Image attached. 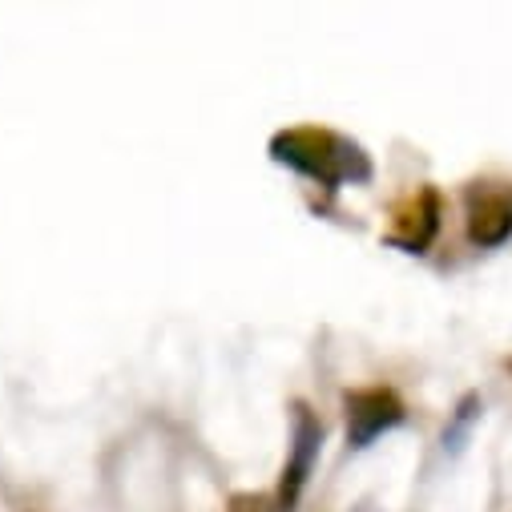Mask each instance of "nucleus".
<instances>
[{"instance_id":"nucleus-1","label":"nucleus","mask_w":512,"mask_h":512,"mask_svg":"<svg viewBox=\"0 0 512 512\" xmlns=\"http://www.w3.org/2000/svg\"><path fill=\"white\" fill-rule=\"evenodd\" d=\"M271 158L279 166H291L307 174L311 182L339 190V186H359L371 178V154L327 125H295V130H279L271 138Z\"/></svg>"},{"instance_id":"nucleus-2","label":"nucleus","mask_w":512,"mask_h":512,"mask_svg":"<svg viewBox=\"0 0 512 512\" xmlns=\"http://www.w3.org/2000/svg\"><path fill=\"white\" fill-rule=\"evenodd\" d=\"M319 448H323V420L311 412V404L295 400L291 404V448H287V464H283V476H279V508L291 512L315 472V460H319Z\"/></svg>"},{"instance_id":"nucleus-3","label":"nucleus","mask_w":512,"mask_h":512,"mask_svg":"<svg viewBox=\"0 0 512 512\" xmlns=\"http://www.w3.org/2000/svg\"><path fill=\"white\" fill-rule=\"evenodd\" d=\"M464 226L472 246L496 250L512 238V186L508 182H468L464 190Z\"/></svg>"},{"instance_id":"nucleus-4","label":"nucleus","mask_w":512,"mask_h":512,"mask_svg":"<svg viewBox=\"0 0 512 512\" xmlns=\"http://www.w3.org/2000/svg\"><path fill=\"white\" fill-rule=\"evenodd\" d=\"M343 412H347V444L351 448H367L408 420V408L392 388H355L343 396Z\"/></svg>"},{"instance_id":"nucleus-5","label":"nucleus","mask_w":512,"mask_h":512,"mask_svg":"<svg viewBox=\"0 0 512 512\" xmlns=\"http://www.w3.org/2000/svg\"><path fill=\"white\" fill-rule=\"evenodd\" d=\"M440 234V194L432 186L416 190L400 210H396V226H392V242L404 246L408 254H424L432 246V238Z\"/></svg>"},{"instance_id":"nucleus-6","label":"nucleus","mask_w":512,"mask_h":512,"mask_svg":"<svg viewBox=\"0 0 512 512\" xmlns=\"http://www.w3.org/2000/svg\"><path fill=\"white\" fill-rule=\"evenodd\" d=\"M230 512H283L271 492H238L230 496Z\"/></svg>"},{"instance_id":"nucleus-7","label":"nucleus","mask_w":512,"mask_h":512,"mask_svg":"<svg viewBox=\"0 0 512 512\" xmlns=\"http://www.w3.org/2000/svg\"><path fill=\"white\" fill-rule=\"evenodd\" d=\"M476 408H480V400H476V396H468V400L456 408L460 416H456V428H452V432H444V444H452V448L460 444V436H464V432H468V424L476 420Z\"/></svg>"},{"instance_id":"nucleus-8","label":"nucleus","mask_w":512,"mask_h":512,"mask_svg":"<svg viewBox=\"0 0 512 512\" xmlns=\"http://www.w3.org/2000/svg\"><path fill=\"white\" fill-rule=\"evenodd\" d=\"M355 512H375V508H371V504H359V508H355Z\"/></svg>"}]
</instances>
